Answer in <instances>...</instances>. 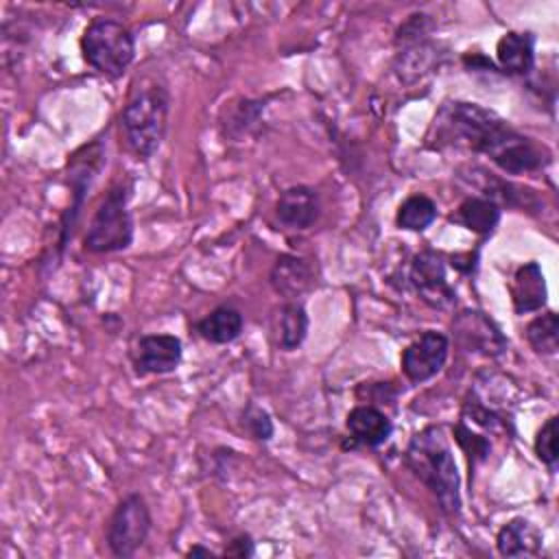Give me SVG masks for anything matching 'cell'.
Wrapping results in <instances>:
<instances>
[{
  "mask_svg": "<svg viewBox=\"0 0 559 559\" xmlns=\"http://www.w3.org/2000/svg\"><path fill=\"white\" fill-rule=\"evenodd\" d=\"M223 555H227V557H253L255 555V544L247 533H242V535H238L229 542V546L225 548Z\"/></svg>",
  "mask_w": 559,
  "mask_h": 559,
  "instance_id": "obj_26",
  "label": "cell"
},
{
  "mask_svg": "<svg viewBox=\"0 0 559 559\" xmlns=\"http://www.w3.org/2000/svg\"><path fill=\"white\" fill-rule=\"evenodd\" d=\"M533 448H535L537 459H539L550 472H555V469H557V461H559V450H557V417H555V415H550V417L542 424V428H539L537 435H535Z\"/></svg>",
  "mask_w": 559,
  "mask_h": 559,
  "instance_id": "obj_23",
  "label": "cell"
},
{
  "mask_svg": "<svg viewBox=\"0 0 559 559\" xmlns=\"http://www.w3.org/2000/svg\"><path fill=\"white\" fill-rule=\"evenodd\" d=\"M408 280L419 299L432 308L445 310L456 301V293L445 275V262L435 251H421L413 258Z\"/></svg>",
  "mask_w": 559,
  "mask_h": 559,
  "instance_id": "obj_9",
  "label": "cell"
},
{
  "mask_svg": "<svg viewBox=\"0 0 559 559\" xmlns=\"http://www.w3.org/2000/svg\"><path fill=\"white\" fill-rule=\"evenodd\" d=\"M496 548L502 557H535L542 548V535L528 520L513 518L498 531Z\"/></svg>",
  "mask_w": 559,
  "mask_h": 559,
  "instance_id": "obj_16",
  "label": "cell"
},
{
  "mask_svg": "<svg viewBox=\"0 0 559 559\" xmlns=\"http://www.w3.org/2000/svg\"><path fill=\"white\" fill-rule=\"evenodd\" d=\"M81 52L87 66L107 79H120L135 57V41L131 31L114 20L98 15L81 35Z\"/></svg>",
  "mask_w": 559,
  "mask_h": 559,
  "instance_id": "obj_4",
  "label": "cell"
},
{
  "mask_svg": "<svg viewBox=\"0 0 559 559\" xmlns=\"http://www.w3.org/2000/svg\"><path fill=\"white\" fill-rule=\"evenodd\" d=\"M168 111L170 94L162 83L144 81L131 92L120 114V131L135 157L148 159L157 153L168 129Z\"/></svg>",
  "mask_w": 559,
  "mask_h": 559,
  "instance_id": "obj_3",
  "label": "cell"
},
{
  "mask_svg": "<svg viewBox=\"0 0 559 559\" xmlns=\"http://www.w3.org/2000/svg\"><path fill=\"white\" fill-rule=\"evenodd\" d=\"M151 511L142 493L133 491L127 493L114 509L109 522H107V533L105 542L107 548L114 557L129 559L133 557L146 542L151 533Z\"/></svg>",
  "mask_w": 559,
  "mask_h": 559,
  "instance_id": "obj_6",
  "label": "cell"
},
{
  "mask_svg": "<svg viewBox=\"0 0 559 559\" xmlns=\"http://www.w3.org/2000/svg\"><path fill=\"white\" fill-rule=\"evenodd\" d=\"M183 347L175 334H144L138 338L133 367L138 376L170 373L179 367Z\"/></svg>",
  "mask_w": 559,
  "mask_h": 559,
  "instance_id": "obj_10",
  "label": "cell"
},
{
  "mask_svg": "<svg viewBox=\"0 0 559 559\" xmlns=\"http://www.w3.org/2000/svg\"><path fill=\"white\" fill-rule=\"evenodd\" d=\"M242 426H245V430H247L253 439H258V441H269V439L273 437V432H275L273 421H271V415H269L264 408L255 406V404H249V406L245 408V413H242Z\"/></svg>",
  "mask_w": 559,
  "mask_h": 559,
  "instance_id": "obj_25",
  "label": "cell"
},
{
  "mask_svg": "<svg viewBox=\"0 0 559 559\" xmlns=\"http://www.w3.org/2000/svg\"><path fill=\"white\" fill-rule=\"evenodd\" d=\"M105 164V146L100 140H92L90 144H83L79 151H74L70 155L68 162V183L72 190V201L68 205V210L61 214V225H59V253L66 251L72 234H74V225L81 216L87 190L94 181V177L100 173Z\"/></svg>",
  "mask_w": 559,
  "mask_h": 559,
  "instance_id": "obj_7",
  "label": "cell"
},
{
  "mask_svg": "<svg viewBox=\"0 0 559 559\" xmlns=\"http://www.w3.org/2000/svg\"><path fill=\"white\" fill-rule=\"evenodd\" d=\"M345 426L349 430L352 441L358 443V445H367V448L382 445L393 432L391 419L380 408H376L373 404L354 406L347 413Z\"/></svg>",
  "mask_w": 559,
  "mask_h": 559,
  "instance_id": "obj_13",
  "label": "cell"
},
{
  "mask_svg": "<svg viewBox=\"0 0 559 559\" xmlns=\"http://www.w3.org/2000/svg\"><path fill=\"white\" fill-rule=\"evenodd\" d=\"M269 282L277 295H282L288 301H297L306 290L314 284V269L308 260L299 255L284 253L275 260Z\"/></svg>",
  "mask_w": 559,
  "mask_h": 559,
  "instance_id": "obj_11",
  "label": "cell"
},
{
  "mask_svg": "<svg viewBox=\"0 0 559 559\" xmlns=\"http://www.w3.org/2000/svg\"><path fill=\"white\" fill-rule=\"evenodd\" d=\"M456 328L463 341L474 336V343H469V347L483 349L485 354H498L504 347V341L498 328L487 317H483V312H474V310L463 312L461 319L456 321Z\"/></svg>",
  "mask_w": 559,
  "mask_h": 559,
  "instance_id": "obj_19",
  "label": "cell"
},
{
  "mask_svg": "<svg viewBox=\"0 0 559 559\" xmlns=\"http://www.w3.org/2000/svg\"><path fill=\"white\" fill-rule=\"evenodd\" d=\"M452 218L469 231L487 236L500 221V205L489 197H467Z\"/></svg>",
  "mask_w": 559,
  "mask_h": 559,
  "instance_id": "obj_18",
  "label": "cell"
},
{
  "mask_svg": "<svg viewBox=\"0 0 559 559\" xmlns=\"http://www.w3.org/2000/svg\"><path fill=\"white\" fill-rule=\"evenodd\" d=\"M524 336L535 354L552 356L559 349V317L557 312L548 310L533 321H528Z\"/></svg>",
  "mask_w": 559,
  "mask_h": 559,
  "instance_id": "obj_21",
  "label": "cell"
},
{
  "mask_svg": "<svg viewBox=\"0 0 559 559\" xmlns=\"http://www.w3.org/2000/svg\"><path fill=\"white\" fill-rule=\"evenodd\" d=\"M131 183L120 181L98 203L83 236V247L90 253L124 251L133 242V218L129 212Z\"/></svg>",
  "mask_w": 559,
  "mask_h": 559,
  "instance_id": "obj_5",
  "label": "cell"
},
{
  "mask_svg": "<svg viewBox=\"0 0 559 559\" xmlns=\"http://www.w3.org/2000/svg\"><path fill=\"white\" fill-rule=\"evenodd\" d=\"M308 323L304 304L286 301L280 314V347L286 352L297 349L308 334Z\"/></svg>",
  "mask_w": 559,
  "mask_h": 559,
  "instance_id": "obj_22",
  "label": "cell"
},
{
  "mask_svg": "<svg viewBox=\"0 0 559 559\" xmlns=\"http://www.w3.org/2000/svg\"><path fill=\"white\" fill-rule=\"evenodd\" d=\"M275 214L282 225L293 229H308L319 216V194L310 186L286 188L275 205Z\"/></svg>",
  "mask_w": 559,
  "mask_h": 559,
  "instance_id": "obj_12",
  "label": "cell"
},
{
  "mask_svg": "<svg viewBox=\"0 0 559 559\" xmlns=\"http://www.w3.org/2000/svg\"><path fill=\"white\" fill-rule=\"evenodd\" d=\"M245 325L242 312L229 304H223L197 321V334L214 345L231 343L240 336Z\"/></svg>",
  "mask_w": 559,
  "mask_h": 559,
  "instance_id": "obj_17",
  "label": "cell"
},
{
  "mask_svg": "<svg viewBox=\"0 0 559 559\" xmlns=\"http://www.w3.org/2000/svg\"><path fill=\"white\" fill-rule=\"evenodd\" d=\"M445 131L476 153H485L498 168L509 175H522L544 168L550 155L531 138L518 133L496 111L478 103L456 100L443 111Z\"/></svg>",
  "mask_w": 559,
  "mask_h": 559,
  "instance_id": "obj_1",
  "label": "cell"
},
{
  "mask_svg": "<svg viewBox=\"0 0 559 559\" xmlns=\"http://www.w3.org/2000/svg\"><path fill=\"white\" fill-rule=\"evenodd\" d=\"M186 557H216V552L210 550V548H205V546H201V544H197V546H192V548L186 552Z\"/></svg>",
  "mask_w": 559,
  "mask_h": 559,
  "instance_id": "obj_27",
  "label": "cell"
},
{
  "mask_svg": "<svg viewBox=\"0 0 559 559\" xmlns=\"http://www.w3.org/2000/svg\"><path fill=\"white\" fill-rule=\"evenodd\" d=\"M511 301L513 310L518 314L535 312L542 306H546V280L542 273V266L537 262H526L515 269L513 280H511Z\"/></svg>",
  "mask_w": 559,
  "mask_h": 559,
  "instance_id": "obj_14",
  "label": "cell"
},
{
  "mask_svg": "<svg viewBox=\"0 0 559 559\" xmlns=\"http://www.w3.org/2000/svg\"><path fill=\"white\" fill-rule=\"evenodd\" d=\"M437 218V203L426 194H411L402 201L395 214V223L406 231H424Z\"/></svg>",
  "mask_w": 559,
  "mask_h": 559,
  "instance_id": "obj_20",
  "label": "cell"
},
{
  "mask_svg": "<svg viewBox=\"0 0 559 559\" xmlns=\"http://www.w3.org/2000/svg\"><path fill=\"white\" fill-rule=\"evenodd\" d=\"M408 469L430 489L448 518L461 513V476L443 426H426L406 448Z\"/></svg>",
  "mask_w": 559,
  "mask_h": 559,
  "instance_id": "obj_2",
  "label": "cell"
},
{
  "mask_svg": "<svg viewBox=\"0 0 559 559\" xmlns=\"http://www.w3.org/2000/svg\"><path fill=\"white\" fill-rule=\"evenodd\" d=\"M448 354H450L448 336L437 330H426L419 338L408 343L406 349L402 352V358H400L402 373L408 378V382L421 384L435 378L443 369Z\"/></svg>",
  "mask_w": 559,
  "mask_h": 559,
  "instance_id": "obj_8",
  "label": "cell"
},
{
  "mask_svg": "<svg viewBox=\"0 0 559 559\" xmlns=\"http://www.w3.org/2000/svg\"><path fill=\"white\" fill-rule=\"evenodd\" d=\"M452 435H454V441L461 445V450L467 454L469 467H472L474 463L487 459V454H489V441H487L483 435L472 432V428H467L465 421H459V424L452 428Z\"/></svg>",
  "mask_w": 559,
  "mask_h": 559,
  "instance_id": "obj_24",
  "label": "cell"
},
{
  "mask_svg": "<svg viewBox=\"0 0 559 559\" xmlns=\"http://www.w3.org/2000/svg\"><path fill=\"white\" fill-rule=\"evenodd\" d=\"M498 63L509 74H526L535 63V35L522 31H509L496 46Z\"/></svg>",
  "mask_w": 559,
  "mask_h": 559,
  "instance_id": "obj_15",
  "label": "cell"
}]
</instances>
